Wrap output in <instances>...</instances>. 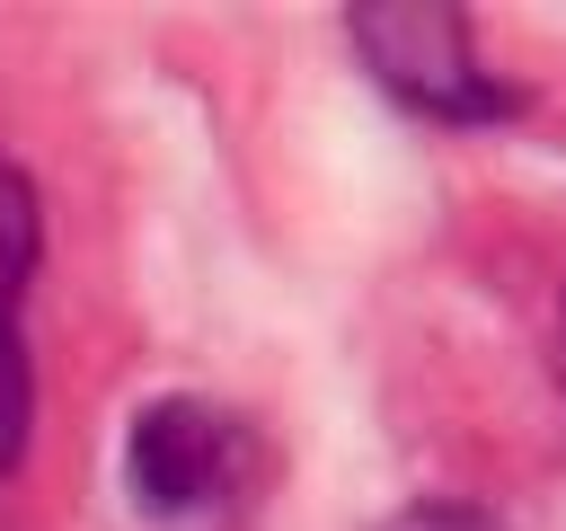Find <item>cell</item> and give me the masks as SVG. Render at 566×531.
Returning a JSON list of instances; mask_svg holds the SVG:
<instances>
[{
  "label": "cell",
  "mask_w": 566,
  "mask_h": 531,
  "mask_svg": "<svg viewBox=\"0 0 566 531\" xmlns=\"http://www.w3.org/2000/svg\"><path fill=\"white\" fill-rule=\"evenodd\" d=\"M35 266H44V195L18 159H0V478H18L27 425H35V363H27Z\"/></svg>",
  "instance_id": "3957f363"
},
{
  "label": "cell",
  "mask_w": 566,
  "mask_h": 531,
  "mask_svg": "<svg viewBox=\"0 0 566 531\" xmlns=\"http://www.w3.org/2000/svg\"><path fill=\"white\" fill-rule=\"evenodd\" d=\"M548 381H557V398H566V292H557V327H548Z\"/></svg>",
  "instance_id": "5b68a950"
},
{
  "label": "cell",
  "mask_w": 566,
  "mask_h": 531,
  "mask_svg": "<svg viewBox=\"0 0 566 531\" xmlns=\"http://www.w3.org/2000/svg\"><path fill=\"white\" fill-rule=\"evenodd\" d=\"M345 44L424 124H513L522 115V88L504 71H486L469 18L442 0H371L345 18Z\"/></svg>",
  "instance_id": "7a4b0ae2"
},
{
  "label": "cell",
  "mask_w": 566,
  "mask_h": 531,
  "mask_svg": "<svg viewBox=\"0 0 566 531\" xmlns=\"http://www.w3.org/2000/svg\"><path fill=\"white\" fill-rule=\"evenodd\" d=\"M380 531H513V522H495L486 504H469V496H416L407 513H389Z\"/></svg>",
  "instance_id": "277c9868"
},
{
  "label": "cell",
  "mask_w": 566,
  "mask_h": 531,
  "mask_svg": "<svg viewBox=\"0 0 566 531\" xmlns=\"http://www.w3.org/2000/svg\"><path fill=\"white\" fill-rule=\"evenodd\" d=\"M248 487H256V434L230 407L186 398V389L133 407V425H124V496H133L142 522L203 531V522H230L248 504Z\"/></svg>",
  "instance_id": "6da1fadb"
}]
</instances>
